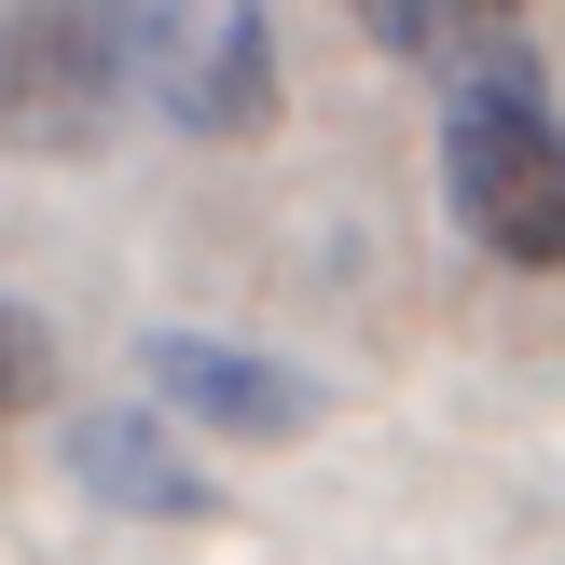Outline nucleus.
Returning a JSON list of instances; mask_svg holds the SVG:
<instances>
[{
  "instance_id": "obj_5",
  "label": "nucleus",
  "mask_w": 565,
  "mask_h": 565,
  "mask_svg": "<svg viewBox=\"0 0 565 565\" xmlns=\"http://www.w3.org/2000/svg\"><path fill=\"white\" fill-rule=\"evenodd\" d=\"M70 483L110 497V511H138V524H207L221 511V483L180 456L166 414H70Z\"/></svg>"
},
{
  "instance_id": "obj_6",
  "label": "nucleus",
  "mask_w": 565,
  "mask_h": 565,
  "mask_svg": "<svg viewBox=\"0 0 565 565\" xmlns=\"http://www.w3.org/2000/svg\"><path fill=\"white\" fill-rule=\"evenodd\" d=\"M373 28L386 55H414V70H441L456 97H483V83H539V42H524L511 14H469V0H373Z\"/></svg>"
},
{
  "instance_id": "obj_3",
  "label": "nucleus",
  "mask_w": 565,
  "mask_h": 565,
  "mask_svg": "<svg viewBox=\"0 0 565 565\" xmlns=\"http://www.w3.org/2000/svg\"><path fill=\"white\" fill-rule=\"evenodd\" d=\"M138 97L180 138H248L276 110V14H248V0L138 14Z\"/></svg>"
},
{
  "instance_id": "obj_4",
  "label": "nucleus",
  "mask_w": 565,
  "mask_h": 565,
  "mask_svg": "<svg viewBox=\"0 0 565 565\" xmlns=\"http://www.w3.org/2000/svg\"><path fill=\"white\" fill-rule=\"evenodd\" d=\"M138 373H152V401L180 414V428H221V441H290L303 414H318L303 373H276L263 345H221V331H152Z\"/></svg>"
},
{
  "instance_id": "obj_2",
  "label": "nucleus",
  "mask_w": 565,
  "mask_h": 565,
  "mask_svg": "<svg viewBox=\"0 0 565 565\" xmlns=\"http://www.w3.org/2000/svg\"><path fill=\"white\" fill-rule=\"evenodd\" d=\"M110 97H138V14H70V0L0 14V152H83Z\"/></svg>"
},
{
  "instance_id": "obj_1",
  "label": "nucleus",
  "mask_w": 565,
  "mask_h": 565,
  "mask_svg": "<svg viewBox=\"0 0 565 565\" xmlns=\"http://www.w3.org/2000/svg\"><path fill=\"white\" fill-rule=\"evenodd\" d=\"M441 193L497 263L552 276L565 263V125L539 83H483V97H441Z\"/></svg>"
},
{
  "instance_id": "obj_7",
  "label": "nucleus",
  "mask_w": 565,
  "mask_h": 565,
  "mask_svg": "<svg viewBox=\"0 0 565 565\" xmlns=\"http://www.w3.org/2000/svg\"><path fill=\"white\" fill-rule=\"evenodd\" d=\"M42 401H55V331L28 303H0V428H28Z\"/></svg>"
}]
</instances>
